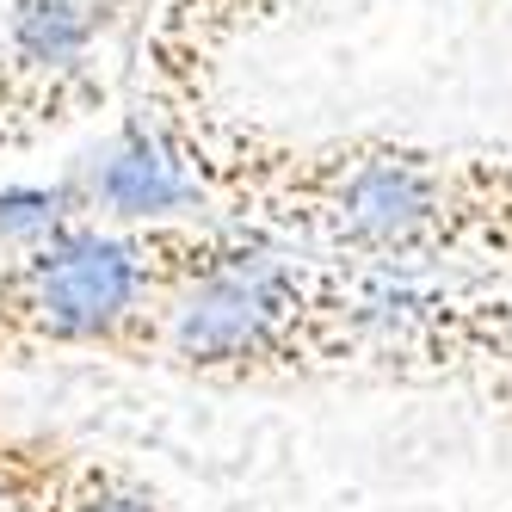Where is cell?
Returning <instances> with one entry per match:
<instances>
[{
    "label": "cell",
    "mask_w": 512,
    "mask_h": 512,
    "mask_svg": "<svg viewBox=\"0 0 512 512\" xmlns=\"http://www.w3.org/2000/svg\"><path fill=\"white\" fill-rule=\"evenodd\" d=\"M136 19H149L136 0H19L0 38V155L105 112V44Z\"/></svg>",
    "instance_id": "obj_4"
},
{
    "label": "cell",
    "mask_w": 512,
    "mask_h": 512,
    "mask_svg": "<svg viewBox=\"0 0 512 512\" xmlns=\"http://www.w3.org/2000/svg\"><path fill=\"white\" fill-rule=\"evenodd\" d=\"M167 142L198 216L278 247L451 284L512 266V155L432 149L389 130L284 136L223 105H136Z\"/></svg>",
    "instance_id": "obj_1"
},
{
    "label": "cell",
    "mask_w": 512,
    "mask_h": 512,
    "mask_svg": "<svg viewBox=\"0 0 512 512\" xmlns=\"http://www.w3.org/2000/svg\"><path fill=\"white\" fill-rule=\"evenodd\" d=\"M284 0H155L142 19V93L136 105L192 112L216 99L223 62L278 19Z\"/></svg>",
    "instance_id": "obj_7"
},
{
    "label": "cell",
    "mask_w": 512,
    "mask_h": 512,
    "mask_svg": "<svg viewBox=\"0 0 512 512\" xmlns=\"http://www.w3.org/2000/svg\"><path fill=\"white\" fill-rule=\"evenodd\" d=\"M247 229L216 216L173 223H68L0 266V377L50 358H105L155 371L179 290Z\"/></svg>",
    "instance_id": "obj_3"
},
{
    "label": "cell",
    "mask_w": 512,
    "mask_h": 512,
    "mask_svg": "<svg viewBox=\"0 0 512 512\" xmlns=\"http://www.w3.org/2000/svg\"><path fill=\"white\" fill-rule=\"evenodd\" d=\"M401 284L408 278L278 247L247 229L235 253L179 290L155 371L204 389L371 383L377 327Z\"/></svg>",
    "instance_id": "obj_2"
},
{
    "label": "cell",
    "mask_w": 512,
    "mask_h": 512,
    "mask_svg": "<svg viewBox=\"0 0 512 512\" xmlns=\"http://www.w3.org/2000/svg\"><path fill=\"white\" fill-rule=\"evenodd\" d=\"M0 512H186L149 475L56 426L0 414Z\"/></svg>",
    "instance_id": "obj_6"
},
{
    "label": "cell",
    "mask_w": 512,
    "mask_h": 512,
    "mask_svg": "<svg viewBox=\"0 0 512 512\" xmlns=\"http://www.w3.org/2000/svg\"><path fill=\"white\" fill-rule=\"evenodd\" d=\"M371 383L469 389L512 420V290H475V278H408L383 309Z\"/></svg>",
    "instance_id": "obj_5"
},
{
    "label": "cell",
    "mask_w": 512,
    "mask_h": 512,
    "mask_svg": "<svg viewBox=\"0 0 512 512\" xmlns=\"http://www.w3.org/2000/svg\"><path fill=\"white\" fill-rule=\"evenodd\" d=\"M136 7H142V13H149V7H155V0H136Z\"/></svg>",
    "instance_id": "obj_8"
}]
</instances>
